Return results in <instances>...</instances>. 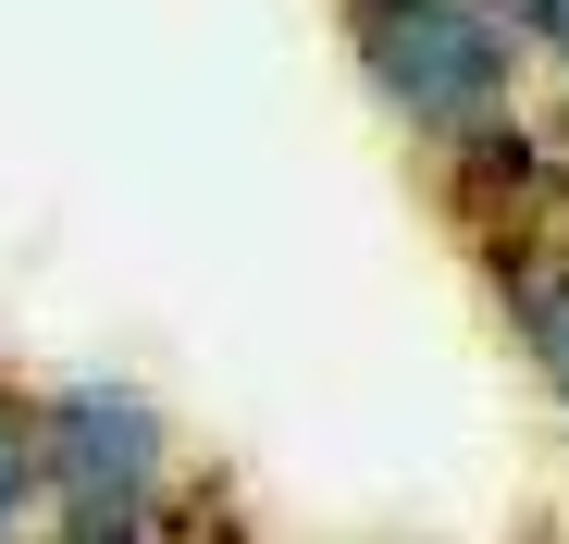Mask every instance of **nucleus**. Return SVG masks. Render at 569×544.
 Masks as SVG:
<instances>
[{"label":"nucleus","mask_w":569,"mask_h":544,"mask_svg":"<svg viewBox=\"0 0 569 544\" xmlns=\"http://www.w3.org/2000/svg\"><path fill=\"white\" fill-rule=\"evenodd\" d=\"M335 38H347L359 100L421 161H446V149L532 112V62L508 50L496 0H335Z\"/></svg>","instance_id":"obj_1"},{"label":"nucleus","mask_w":569,"mask_h":544,"mask_svg":"<svg viewBox=\"0 0 569 544\" xmlns=\"http://www.w3.org/2000/svg\"><path fill=\"white\" fill-rule=\"evenodd\" d=\"M186 520V433L149 384H38V544H161Z\"/></svg>","instance_id":"obj_2"},{"label":"nucleus","mask_w":569,"mask_h":544,"mask_svg":"<svg viewBox=\"0 0 569 544\" xmlns=\"http://www.w3.org/2000/svg\"><path fill=\"white\" fill-rule=\"evenodd\" d=\"M483 298H496V334L532 372V396L569 421V223H532V235H483Z\"/></svg>","instance_id":"obj_3"},{"label":"nucleus","mask_w":569,"mask_h":544,"mask_svg":"<svg viewBox=\"0 0 569 544\" xmlns=\"http://www.w3.org/2000/svg\"><path fill=\"white\" fill-rule=\"evenodd\" d=\"M0 532H38V384L0 372Z\"/></svg>","instance_id":"obj_4"},{"label":"nucleus","mask_w":569,"mask_h":544,"mask_svg":"<svg viewBox=\"0 0 569 544\" xmlns=\"http://www.w3.org/2000/svg\"><path fill=\"white\" fill-rule=\"evenodd\" d=\"M496 26L532 74H569V0H496Z\"/></svg>","instance_id":"obj_5"},{"label":"nucleus","mask_w":569,"mask_h":544,"mask_svg":"<svg viewBox=\"0 0 569 544\" xmlns=\"http://www.w3.org/2000/svg\"><path fill=\"white\" fill-rule=\"evenodd\" d=\"M161 544H260V532H248L236 507H211V495H186V520H173Z\"/></svg>","instance_id":"obj_6"}]
</instances>
